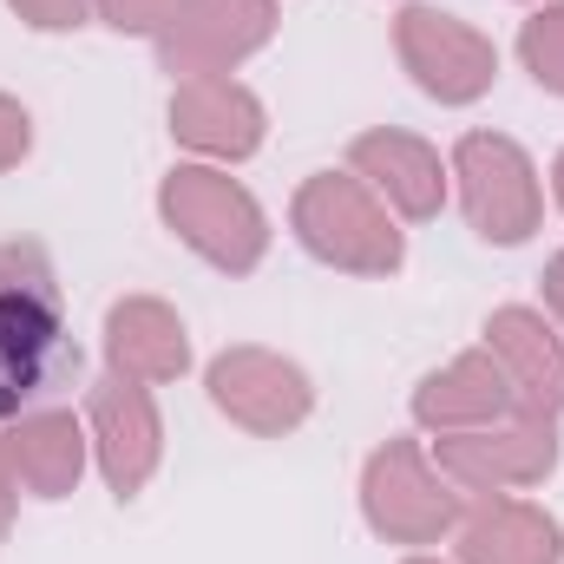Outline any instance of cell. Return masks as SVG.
I'll list each match as a JSON object with an SVG mask.
<instances>
[{
    "label": "cell",
    "instance_id": "6da1fadb",
    "mask_svg": "<svg viewBox=\"0 0 564 564\" xmlns=\"http://www.w3.org/2000/svg\"><path fill=\"white\" fill-rule=\"evenodd\" d=\"M73 368L66 295L40 243H0V421L33 414Z\"/></svg>",
    "mask_w": 564,
    "mask_h": 564
}]
</instances>
